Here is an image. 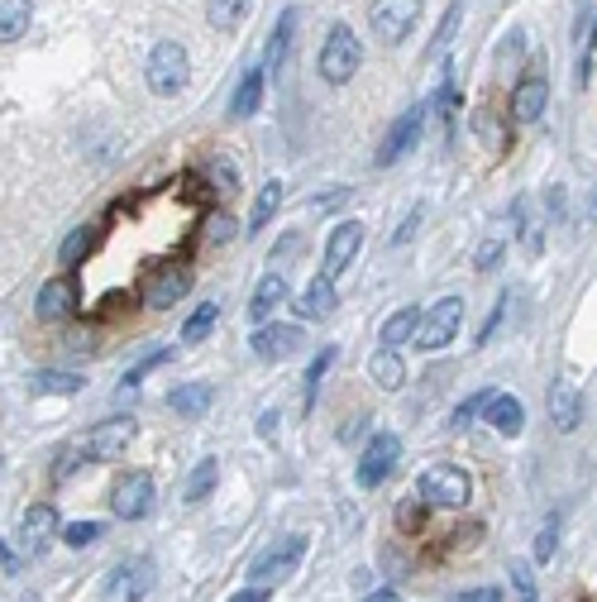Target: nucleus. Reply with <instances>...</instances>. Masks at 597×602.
<instances>
[{
    "label": "nucleus",
    "instance_id": "obj_1",
    "mask_svg": "<svg viewBox=\"0 0 597 602\" xmlns=\"http://www.w3.org/2000/svg\"><path fill=\"white\" fill-rule=\"evenodd\" d=\"M363 63V43L359 34L349 29V24H330V34H325V48H320V77L330 86H344V82H354V72H359Z\"/></svg>",
    "mask_w": 597,
    "mask_h": 602
},
{
    "label": "nucleus",
    "instance_id": "obj_2",
    "mask_svg": "<svg viewBox=\"0 0 597 602\" xmlns=\"http://www.w3.org/2000/svg\"><path fill=\"white\" fill-rule=\"evenodd\" d=\"M416 497L426 502V507H469L473 497V478L459 464H430L421 478H416Z\"/></svg>",
    "mask_w": 597,
    "mask_h": 602
},
{
    "label": "nucleus",
    "instance_id": "obj_3",
    "mask_svg": "<svg viewBox=\"0 0 597 602\" xmlns=\"http://www.w3.org/2000/svg\"><path fill=\"white\" fill-rule=\"evenodd\" d=\"M187 77H192V63H187V48L182 43H153L149 63H144V82H149L153 96H177L182 86H187Z\"/></svg>",
    "mask_w": 597,
    "mask_h": 602
},
{
    "label": "nucleus",
    "instance_id": "obj_4",
    "mask_svg": "<svg viewBox=\"0 0 597 602\" xmlns=\"http://www.w3.org/2000/svg\"><path fill=\"white\" fill-rule=\"evenodd\" d=\"M416 20H421V0H373L368 5V24H373L378 43H387V48L411 39Z\"/></svg>",
    "mask_w": 597,
    "mask_h": 602
},
{
    "label": "nucleus",
    "instance_id": "obj_5",
    "mask_svg": "<svg viewBox=\"0 0 597 602\" xmlns=\"http://www.w3.org/2000/svg\"><path fill=\"white\" fill-rule=\"evenodd\" d=\"M301 555H306V536H282L273 550H263V555L249 564V579H254L258 588H273V583L292 579V569L301 564Z\"/></svg>",
    "mask_w": 597,
    "mask_h": 602
},
{
    "label": "nucleus",
    "instance_id": "obj_6",
    "mask_svg": "<svg viewBox=\"0 0 597 602\" xmlns=\"http://www.w3.org/2000/svg\"><path fill=\"white\" fill-rule=\"evenodd\" d=\"M397 459H402V440L392 430H378L359 454V488H383L397 469Z\"/></svg>",
    "mask_w": 597,
    "mask_h": 602
},
{
    "label": "nucleus",
    "instance_id": "obj_7",
    "mask_svg": "<svg viewBox=\"0 0 597 602\" xmlns=\"http://www.w3.org/2000/svg\"><path fill=\"white\" fill-rule=\"evenodd\" d=\"M153 593V564L149 559H125L115 564L101 583V598L106 602H144Z\"/></svg>",
    "mask_w": 597,
    "mask_h": 602
},
{
    "label": "nucleus",
    "instance_id": "obj_8",
    "mask_svg": "<svg viewBox=\"0 0 597 602\" xmlns=\"http://www.w3.org/2000/svg\"><path fill=\"white\" fill-rule=\"evenodd\" d=\"M153 502H158V493H153V478L149 473H125L115 488H110V507H115V516L120 521H144V516L153 512Z\"/></svg>",
    "mask_w": 597,
    "mask_h": 602
},
{
    "label": "nucleus",
    "instance_id": "obj_9",
    "mask_svg": "<svg viewBox=\"0 0 597 602\" xmlns=\"http://www.w3.org/2000/svg\"><path fill=\"white\" fill-rule=\"evenodd\" d=\"M187 292H192V268L187 263H163L144 282V306L149 311H168L172 301H182Z\"/></svg>",
    "mask_w": 597,
    "mask_h": 602
},
{
    "label": "nucleus",
    "instance_id": "obj_10",
    "mask_svg": "<svg viewBox=\"0 0 597 602\" xmlns=\"http://www.w3.org/2000/svg\"><path fill=\"white\" fill-rule=\"evenodd\" d=\"M77 301H82V282L72 273H58L39 287L34 311H39V321H67V316H77Z\"/></svg>",
    "mask_w": 597,
    "mask_h": 602
},
{
    "label": "nucleus",
    "instance_id": "obj_11",
    "mask_svg": "<svg viewBox=\"0 0 597 602\" xmlns=\"http://www.w3.org/2000/svg\"><path fill=\"white\" fill-rule=\"evenodd\" d=\"M82 445H86V459H101V464H115V459H125V450L134 445V421H129V416L101 421V426L91 430V435H86Z\"/></svg>",
    "mask_w": 597,
    "mask_h": 602
},
{
    "label": "nucleus",
    "instance_id": "obj_12",
    "mask_svg": "<svg viewBox=\"0 0 597 602\" xmlns=\"http://www.w3.org/2000/svg\"><path fill=\"white\" fill-rule=\"evenodd\" d=\"M53 536H58V507H53V502H34V507L24 512L20 531H15V545H20L29 559H39Z\"/></svg>",
    "mask_w": 597,
    "mask_h": 602
},
{
    "label": "nucleus",
    "instance_id": "obj_13",
    "mask_svg": "<svg viewBox=\"0 0 597 602\" xmlns=\"http://www.w3.org/2000/svg\"><path fill=\"white\" fill-rule=\"evenodd\" d=\"M459 321H464V301L459 297H445L435 301L426 311V321H421V349H449V340L459 335Z\"/></svg>",
    "mask_w": 597,
    "mask_h": 602
},
{
    "label": "nucleus",
    "instance_id": "obj_14",
    "mask_svg": "<svg viewBox=\"0 0 597 602\" xmlns=\"http://www.w3.org/2000/svg\"><path fill=\"white\" fill-rule=\"evenodd\" d=\"M359 249H363V225L359 220H340L335 230H330V239H325V278H340L344 268L359 258Z\"/></svg>",
    "mask_w": 597,
    "mask_h": 602
},
{
    "label": "nucleus",
    "instance_id": "obj_15",
    "mask_svg": "<svg viewBox=\"0 0 597 602\" xmlns=\"http://www.w3.org/2000/svg\"><path fill=\"white\" fill-rule=\"evenodd\" d=\"M421 125H426V110H421V106H411L402 120H392V129H387V139H383V149H378V168H392L397 158H406V153H411V144L421 139Z\"/></svg>",
    "mask_w": 597,
    "mask_h": 602
},
{
    "label": "nucleus",
    "instance_id": "obj_16",
    "mask_svg": "<svg viewBox=\"0 0 597 602\" xmlns=\"http://www.w3.org/2000/svg\"><path fill=\"white\" fill-rule=\"evenodd\" d=\"M301 349V325H287V321H268L254 330V354L263 364H273V359H292Z\"/></svg>",
    "mask_w": 597,
    "mask_h": 602
},
{
    "label": "nucleus",
    "instance_id": "obj_17",
    "mask_svg": "<svg viewBox=\"0 0 597 602\" xmlns=\"http://www.w3.org/2000/svg\"><path fill=\"white\" fill-rule=\"evenodd\" d=\"M545 106H550V82L545 77H521L512 91V120H521V125H535L540 115H545Z\"/></svg>",
    "mask_w": 597,
    "mask_h": 602
},
{
    "label": "nucleus",
    "instance_id": "obj_18",
    "mask_svg": "<svg viewBox=\"0 0 597 602\" xmlns=\"http://www.w3.org/2000/svg\"><path fill=\"white\" fill-rule=\"evenodd\" d=\"M282 301H287V278H282V268L278 273H263L254 287V301H249V321L268 325L282 311Z\"/></svg>",
    "mask_w": 597,
    "mask_h": 602
},
{
    "label": "nucleus",
    "instance_id": "obj_19",
    "mask_svg": "<svg viewBox=\"0 0 597 602\" xmlns=\"http://www.w3.org/2000/svg\"><path fill=\"white\" fill-rule=\"evenodd\" d=\"M335 301H340V297H335V278H325V273L311 278V282H306V292L297 297L301 321H325V316L335 311Z\"/></svg>",
    "mask_w": 597,
    "mask_h": 602
},
{
    "label": "nucleus",
    "instance_id": "obj_20",
    "mask_svg": "<svg viewBox=\"0 0 597 602\" xmlns=\"http://www.w3.org/2000/svg\"><path fill=\"white\" fill-rule=\"evenodd\" d=\"M488 426L497 430V435H507V440H516L521 430H526V407H521V397H512V392H497L488 407Z\"/></svg>",
    "mask_w": 597,
    "mask_h": 602
},
{
    "label": "nucleus",
    "instance_id": "obj_21",
    "mask_svg": "<svg viewBox=\"0 0 597 602\" xmlns=\"http://www.w3.org/2000/svg\"><path fill=\"white\" fill-rule=\"evenodd\" d=\"M550 421H555V430H578V421H583V397H578V387L569 383H555L550 387Z\"/></svg>",
    "mask_w": 597,
    "mask_h": 602
},
{
    "label": "nucleus",
    "instance_id": "obj_22",
    "mask_svg": "<svg viewBox=\"0 0 597 602\" xmlns=\"http://www.w3.org/2000/svg\"><path fill=\"white\" fill-rule=\"evenodd\" d=\"M421 321H426V316H421V306H402V311H392V316L383 321L378 340H383L387 349H402L406 340H416V335H421Z\"/></svg>",
    "mask_w": 597,
    "mask_h": 602
},
{
    "label": "nucleus",
    "instance_id": "obj_23",
    "mask_svg": "<svg viewBox=\"0 0 597 602\" xmlns=\"http://www.w3.org/2000/svg\"><path fill=\"white\" fill-rule=\"evenodd\" d=\"M34 5L29 0H0V43H20L29 34Z\"/></svg>",
    "mask_w": 597,
    "mask_h": 602
},
{
    "label": "nucleus",
    "instance_id": "obj_24",
    "mask_svg": "<svg viewBox=\"0 0 597 602\" xmlns=\"http://www.w3.org/2000/svg\"><path fill=\"white\" fill-rule=\"evenodd\" d=\"M211 397L215 392L206 383H182L168 392V407L177 411V416H206V411H211Z\"/></svg>",
    "mask_w": 597,
    "mask_h": 602
},
{
    "label": "nucleus",
    "instance_id": "obj_25",
    "mask_svg": "<svg viewBox=\"0 0 597 602\" xmlns=\"http://www.w3.org/2000/svg\"><path fill=\"white\" fill-rule=\"evenodd\" d=\"M368 373H373V383L383 387V392H397V387L406 383V368H402V354L397 349H378L373 359H368Z\"/></svg>",
    "mask_w": 597,
    "mask_h": 602
},
{
    "label": "nucleus",
    "instance_id": "obj_26",
    "mask_svg": "<svg viewBox=\"0 0 597 602\" xmlns=\"http://www.w3.org/2000/svg\"><path fill=\"white\" fill-rule=\"evenodd\" d=\"M258 106H263V72L249 67L235 91V101H230V110H235V120H249V115H258Z\"/></svg>",
    "mask_w": 597,
    "mask_h": 602
},
{
    "label": "nucleus",
    "instance_id": "obj_27",
    "mask_svg": "<svg viewBox=\"0 0 597 602\" xmlns=\"http://www.w3.org/2000/svg\"><path fill=\"white\" fill-rule=\"evenodd\" d=\"M215 483H220V464L215 459H201L192 473H187V488H182V502H206V497L215 493Z\"/></svg>",
    "mask_w": 597,
    "mask_h": 602
},
{
    "label": "nucleus",
    "instance_id": "obj_28",
    "mask_svg": "<svg viewBox=\"0 0 597 602\" xmlns=\"http://www.w3.org/2000/svg\"><path fill=\"white\" fill-rule=\"evenodd\" d=\"M29 387H34L39 397H48V392H53V397H72V392H82L86 383L77 378V373H63V368H43V373L29 378Z\"/></svg>",
    "mask_w": 597,
    "mask_h": 602
},
{
    "label": "nucleus",
    "instance_id": "obj_29",
    "mask_svg": "<svg viewBox=\"0 0 597 602\" xmlns=\"http://www.w3.org/2000/svg\"><path fill=\"white\" fill-rule=\"evenodd\" d=\"M244 15H249V0H206V20H211V29H220V34L239 29Z\"/></svg>",
    "mask_w": 597,
    "mask_h": 602
},
{
    "label": "nucleus",
    "instance_id": "obj_30",
    "mask_svg": "<svg viewBox=\"0 0 597 602\" xmlns=\"http://www.w3.org/2000/svg\"><path fill=\"white\" fill-rule=\"evenodd\" d=\"M91 249H96V225H77V230L63 239V249H58V263H63V268H77Z\"/></svg>",
    "mask_w": 597,
    "mask_h": 602
},
{
    "label": "nucleus",
    "instance_id": "obj_31",
    "mask_svg": "<svg viewBox=\"0 0 597 602\" xmlns=\"http://www.w3.org/2000/svg\"><path fill=\"white\" fill-rule=\"evenodd\" d=\"M282 206V182L278 177H268L263 187H258V201H254V215H249V230H263L268 220H273V211Z\"/></svg>",
    "mask_w": 597,
    "mask_h": 602
},
{
    "label": "nucleus",
    "instance_id": "obj_32",
    "mask_svg": "<svg viewBox=\"0 0 597 602\" xmlns=\"http://www.w3.org/2000/svg\"><path fill=\"white\" fill-rule=\"evenodd\" d=\"M492 397H497L492 387H478V392H469V397H464V402L454 407V416H449V426H454V430L473 426V421H478V416H483V411L492 407Z\"/></svg>",
    "mask_w": 597,
    "mask_h": 602
},
{
    "label": "nucleus",
    "instance_id": "obj_33",
    "mask_svg": "<svg viewBox=\"0 0 597 602\" xmlns=\"http://www.w3.org/2000/svg\"><path fill=\"white\" fill-rule=\"evenodd\" d=\"M215 316H220V301H201V311H192V316H187V325H182V340L201 344L215 330Z\"/></svg>",
    "mask_w": 597,
    "mask_h": 602
},
{
    "label": "nucleus",
    "instance_id": "obj_34",
    "mask_svg": "<svg viewBox=\"0 0 597 602\" xmlns=\"http://www.w3.org/2000/svg\"><path fill=\"white\" fill-rule=\"evenodd\" d=\"M292 34H297V10H282L278 29H273V43H268V63H273V67L287 63V48H292Z\"/></svg>",
    "mask_w": 597,
    "mask_h": 602
},
{
    "label": "nucleus",
    "instance_id": "obj_35",
    "mask_svg": "<svg viewBox=\"0 0 597 602\" xmlns=\"http://www.w3.org/2000/svg\"><path fill=\"white\" fill-rule=\"evenodd\" d=\"M206 177H211V187L220 196H235L239 192V168L230 163V158H211V163H206Z\"/></svg>",
    "mask_w": 597,
    "mask_h": 602
},
{
    "label": "nucleus",
    "instance_id": "obj_36",
    "mask_svg": "<svg viewBox=\"0 0 597 602\" xmlns=\"http://www.w3.org/2000/svg\"><path fill=\"white\" fill-rule=\"evenodd\" d=\"M335 354H340V349H335V344H325V349L316 354V364L306 368V402H316V392H320V383H325L330 364H335Z\"/></svg>",
    "mask_w": 597,
    "mask_h": 602
},
{
    "label": "nucleus",
    "instance_id": "obj_37",
    "mask_svg": "<svg viewBox=\"0 0 597 602\" xmlns=\"http://www.w3.org/2000/svg\"><path fill=\"white\" fill-rule=\"evenodd\" d=\"M101 536H106V526H101V521H72V526L63 531V540L72 545V550H86V545H96Z\"/></svg>",
    "mask_w": 597,
    "mask_h": 602
},
{
    "label": "nucleus",
    "instance_id": "obj_38",
    "mask_svg": "<svg viewBox=\"0 0 597 602\" xmlns=\"http://www.w3.org/2000/svg\"><path fill=\"white\" fill-rule=\"evenodd\" d=\"M555 545H559V516H550V521L540 526V536H535V559L550 564V559H555Z\"/></svg>",
    "mask_w": 597,
    "mask_h": 602
},
{
    "label": "nucleus",
    "instance_id": "obj_39",
    "mask_svg": "<svg viewBox=\"0 0 597 602\" xmlns=\"http://www.w3.org/2000/svg\"><path fill=\"white\" fill-rule=\"evenodd\" d=\"M512 588H516V598H521V602H540L535 579H531V564H521V559L512 564Z\"/></svg>",
    "mask_w": 597,
    "mask_h": 602
},
{
    "label": "nucleus",
    "instance_id": "obj_40",
    "mask_svg": "<svg viewBox=\"0 0 597 602\" xmlns=\"http://www.w3.org/2000/svg\"><path fill=\"white\" fill-rule=\"evenodd\" d=\"M77 459H86V445H67V450L58 454V469H53V478H58V483H67V478H72V469H77Z\"/></svg>",
    "mask_w": 597,
    "mask_h": 602
},
{
    "label": "nucleus",
    "instance_id": "obj_41",
    "mask_svg": "<svg viewBox=\"0 0 597 602\" xmlns=\"http://www.w3.org/2000/svg\"><path fill=\"white\" fill-rule=\"evenodd\" d=\"M454 29H459V0L445 10V20H440V29H435V53H445V43L454 39Z\"/></svg>",
    "mask_w": 597,
    "mask_h": 602
},
{
    "label": "nucleus",
    "instance_id": "obj_42",
    "mask_svg": "<svg viewBox=\"0 0 597 602\" xmlns=\"http://www.w3.org/2000/svg\"><path fill=\"white\" fill-rule=\"evenodd\" d=\"M24 559H29V555H24L20 545H10V540H5V550H0V564H5V579H15V574H20V569H24Z\"/></svg>",
    "mask_w": 597,
    "mask_h": 602
},
{
    "label": "nucleus",
    "instance_id": "obj_43",
    "mask_svg": "<svg viewBox=\"0 0 597 602\" xmlns=\"http://www.w3.org/2000/svg\"><path fill=\"white\" fill-rule=\"evenodd\" d=\"M344 201H349V187H330V192H320L316 201H311V211H335Z\"/></svg>",
    "mask_w": 597,
    "mask_h": 602
},
{
    "label": "nucleus",
    "instance_id": "obj_44",
    "mask_svg": "<svg viewBox=\"0 0 597 602\" xmlns=\"http://www.w3.org/2000/svg\"><path fill=\"white\" fill-rule=\"evenodd\" d=\"M206 230H211V244H225V239L235 235V220H230V215H211Z\"/></svg>",
    "mask_w": 597,
    "mask_h": 602
},
{
    "label": "nucleus",
    "instance_id": "obj_45",
    "mask_svg": "<svg viewBox=\"0 0 597 602\" xmlns=\"http://www.w3.org/2000/svg\"><path fill=\"white\" fill-rule=\"evenodd\" d=\"M502 244H507V235H492L483 249H478V268H492L497 263V254H502Z\"/></svg>",
    "mask_w": 597,
    "mask_h": 602
},
{
    "label": "nucleus",
    "instance_id": "obj_46",
    "mask_svg": "<svg viewBox=\"0 0 597 602\" xmlns=\"http://www.w3.org/2000/svg\"><path fill=\"white\" fill-rule=\"evenodd\" d=\"M421 215H426V211H421V206H416V211L406 215L402 225H397V235H392V244H406V239L416 235V225H421Z\"/></svg>",
    "mask_w": 597,
    "mask_h": 602
},
{
    "label": "nucleus",
    "instance_id": "obj_47",
    "mask_svg": "<svg viewBox=\"0 0 597 602\" xmlns=\"http://www.w3.org/2000/svg\"><path fill=\"white\" fill-rule=\"evenodd\" d=\"M454 602H502V588H469V593H459Z\"/></svg>",
    "mask_w": 597,
    "mask_h": 602
},
{
    "label": "nucleus",
    "instance_id": "obj_48",
    "mask_svg": "<svg viewBox=\"0 0 597 602\" xmlns=\"http://www.w3.org/2000/svg\"><path fill=\"white\" fill-rule=\"evenodd\" d=\"M230 602H268V588H258V583H254V588H239Z\"/></svg>",
    "mask_w": 597,
    "mask_h": 602
},
{
    "label": "nucleus",
    "instance_id": "obj_49",
    "mask_svg": "<svg viewBox=\"0 0 597 602\" xmlns=\"http://www.w3.org/2000/svg\"><path fill=\"white\" fill-rule=\"evenodd\" d=\"M258 435H263V440H273V435H278V411H263V421H258Z\"/></svg>",
    "mask_w": 597,
    "mask_h": 602
},
{
    "label": "nucleus",
    "instance_id": "obj_50",
    "mask_svg": "<svg viewBox=\"0 0 597 602\" xmlns=\"http://www.w3.org/2000/svg\"><path fill=\"white\" fill-rule=\"evenodd\" d=\"M363 602H406L402 593H392V588H378V593H368Z\"/></svg>",
    "mask_w": 597,
    "mask_h": 602
},
{
    "label": "nucleus",
    "instance_id": "obj_51",
    "mask_svg": "<svg viewBox=\"0 0 597 602\" xmlns=\"http://www.w3.org/2000/svg\"><path fill=\"white\" fill-rule=\"evenodd\" d=\"M597 215V187H593V196H588V211H583V220H593Z\"/></svg>",
    "mask_w": 597,
    "mask_h": 602
}]
</instances>
